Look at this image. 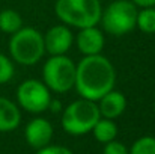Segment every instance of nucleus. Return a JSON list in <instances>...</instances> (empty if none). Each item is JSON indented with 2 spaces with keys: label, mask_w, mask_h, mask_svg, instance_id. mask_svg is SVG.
Masks as SVG:
<instances>
[{
  "label": "nucleus",
  "mask_w": 155,
  "mask_h": 154,
  "mask_svg": "<svg viewBox=\"0 0 155 154\" xmlns=\"http://www.w3.org/2000/svg\"><path fill=\"white\" fill-rule=\"evenodd\" d=\"M74 44V33L71 32L69 26L66 24H56L51 26L44 33V46L45 53L50 56L66 54Z\"/></svg>",
  "instance_id": "nucleus-8"
},
{
  "label": "nucleus",
  "mask_w": 155,
  "mask_h": 154,
  "mask_svg": "<svg viewBox=\"0 0 155 154\" xmlns=\"http://www.w3.org/2000/svg\"><path fill=\"white\" fill-rule=\"evenodd\" d=\"M154 113H155V103H154Z\"/></svg>",
  "instance_id": "nucleus-22"
},
{
  "label": "nucleus",
  "mask_w": 155,
  "mask_h": 154,
  "mask_svg": "<svg viewBox=\"0 0 155 154\" xmlns=\"http://www.w3.org/2000/svg\"><path fill=\"white\" fill-rule=\"evenodd\" d=\"M42 82L56 94H65L75 83V62L66 54L50 56L42 67Z\"/></svg>",
  "instance_id": "nucleus-6"
},
{
  "label": "nucleus",
  "mask_w": 155,
  "mask_h": 154,
  "mask_svg": "<svg viewBox=\"0 0 155 154\" xmlns=\"http://www.w3.org/2000/svg\"><path fill=\"white\" fill-rule=\"evenodd\" d=\"M103 154H128V148L119 142V141H110L107 144H104V151Z\"/></svg>",
  "instance_id": "nucleus-18"
},
{
  "label": "nucleus",
  "mask_w": 155,
  "mask_h": 154,
  "mask_svg": "<svg viewBox=\"0 0 155 154\" xmlns=\"http://www.w3.org/2000/svg\"><path fill=\"white\" fill-rule=\"evenodd\" d=\"M56 17L69 27L98 26L103 14L101 0H56Z\"/></svg>",
  "instance_id": "nucleus-2"
},
{
  "label": "nucleus",
  "mask_w": 155,
  "mask_h": 154,
  "mask_svg": "<svg viewBox=\"0 0 155 154\" xmlns=\"http://www.w3.org/2000/svg\"><path fill=\"white\" fill-rule=\"evenodd\" d=\"M21 122V109L17 103L0 97V133L14 132Z\"/></svg>",
  "instance_id": "nucleus-12"
},
{
  "label": "nucleus",
  "mask_w": 155,
  "mask_h": 154,
  "mask_svg": "<svg viewBox=\"0 0 155 154\" xmlns=\"http://www.w3.org/2000/svg\"><path fill=\"white\" fill-rule=\"evenodd\" d=\"M48 109H50L51 112H60V110H62V103L59 101V100H53V98H51Z\"/></svg>",
  "instance_id": "nucleus-21"
},
{
  "label": "nucleus",
  "mask_w": 155,
  "mask_h": 154,
  "mask_svg": "<svg viewBox=\"0 0 155 154\" xmlns=\"http://www.w3.org/2000/svg\"><path fill=\"white\" fill-rule=\"evenodd\" d=\"M51 91L42 80L27 79L17 88V104L29 113H42L48 110Z\"/></svg>",
  "instance_id": "nucleus-7"
},
{
  "label": "nucleus",
  "mask_w": 155,
  "mask_h": 154,
  "mask_svg": "<svg viewBox=\"0 0 155 154\" xmlns=\"http://www.w3.org/2000/svg\"><path fill=\"white\" fill-rule=\"evenodd\" d=\"M14 74H15V67L12 59L0 53V85L11 82L14 79Z\"/></svg>",
  "instance_id": "nucleus-17"
},
{
  "label": "nucleus",
  "mask_w": 155,
  "mask_h": 154,
  "mask_svg": "<svg viewBox=\"0 0 155 154\" xmlns=\"http://www.w3.org/2000/svg\"><path fill=\"white\" fill-rule=\"evenodd\" d=\"M101 118L97 101H91L86 98H78L69 103L62 112V128L68 135L83 136L92 132L97 121Z\"/></svg>",
  "instance_id": "nucleus-4"
},
{
  "label": "nucleus",
  "mask_w": 155,
  "mask_h": 154,
  "mask_svg": "<svg viewBox=\"0 0 155 154\" xmlns=\"http://www.w3.org/2000/svg\"><path fill=\"white\" fill-rule=\"evenodd\" d=\"M35 154H74L69 148L63 147V145H45L39 150H36Z\"/></svg>",
  "instance_id": "nucleus-19"
},
{
  "label": "nucleus",
  "mask_w": 155,
  "mask_h": 154,
  "mask_svg": "<svg viewBox=\"0 0 155 154\" xmlns=\"http://www.w3.org/2000/svg\"><path fill=\"white\" fill-rule=\"evenodd\" d=\"M23 27V17L15 9L0 11V30L3 33L12 35Z\"/></svg>",
  "instance_id": "nucleus-14"
},
{
  "label": "nucleus",
  "mask_w": 155,
  "mask_h": 154,
  "mask_svg": "<svg viewBox=\"0 0 155 154\" xmlns=\"http://www.w3.org/2000/svg\"><path fill=\"white\" fill-rule=\"evenodd\" d=\"M116 68L108 57L100 54L83 56L75 63L74 88L81 98L98 101L108 91L114 89Z\"/></svg>",
  "instance_id": "nucleus-1"
},
{
  "label": "nucleus",
  "mask_w": 155,
  "mask_h": 154,
  "mask_svg": "<svg viewBox=\"0 0 155 154\" xmlns=\"http://www.w3.org/2000/svg\"><path fill=\"white\" fill-rule=\"evenodd\" d=\"M136 27L140 29V32L154 35L155 33V6L154 8H140L137 12Z\"/></svg>",
  "instance_id": "nucleus-15"
},
{
  "label": "nucleus",
  "mask_w": 155,
  "mask_h": 154,
  "mask_svg": "<svg viewBox=\"0 0 155 154\" xmlns=\"http://www.w3.org/2000/svg\"><path fill=\"white\" fill-rule=\"evenodd\" d=\"M53 125L51 122L45 118H33L27 122L26 128H24V138L29 147L39 150L45 145H48L53 139Z\"/></svg>",
  "instance_id": "nucleus-9"
},
{
  "label": "nucleus",
  "mask_w": 155,
  "mask_h": 154,
  "mask_svg": "<svg viewBox=\"0 0 155 154\" xmlns=\"http://www.w3.org/2000/svg\"><path fill=\"white\" fill-rule=\"evenodd\" d=\"M9 54L11 59L20 65H36L45 54L44 35L35 27H21L11 35Z\"/></svg>",
  "instance_id": "nucleus-3"
},
{
  "label": "nucleus",
  "mask_w": 155,
  "mask_h": 154,
  "mask_svg": "<svg viewBox=\"0 0 155 154\" xmlns=\"http://www.w3.org/2000/svg\"><path fill=\"white\" fill-rule=\"evenodd\" d=\"M139 8L131 0H114L103 9L100 24L103 32L113 36H124L136 29Z\"/></svg>",
  "instance_id": "nucleus-5"
},
{
  "label": "nucleus",
  "mask_w": 155,
  "mask_h": 154,
  "mask_svg": "<svg viewBox=\"0 0 155 154\" xmlns=\"http://www.w3.org/2000/svg\"><path fill=\"white\" fill-rule=\"evenodd\" d=\"M97 106H98L100 115L103 118L116 119L127 109V97L124 95V92L111 89L97 101Z\"/></svg>",
  "instance_id": "nucleus-11"
},
{
  "label": "nucleus",
  "mask_w": 155,
  "mask_h": 154,
  "mask_svg": "<svg viewBox=\"0 0 155 154\" xmlns=\"http://www.w3.org/2000/svg\"><path fill=\"white\" fill-rule=\"evenodd\" d=\"M74 43L83 56L100 54L105 46L103 29H100L98 26L78 29V33L74 36Z\"/></svg>",
  "instance_id": "nucleus-10"
},
{
  "label": "nucleus",
  "mask_w": 155,
  "mask_h": 154,
  "mask_svg": "<svg viewBox=\"0 0 155 154\" xmlns=\"http://www.w3.org/2000/svg\"><path fill=\"white\" fill-rule=\"evenodd\" d=\"M94 138L101 142V144H107L110 141H114L117 136V125L114 122V119H108V118H100L97 121V124L92 128Z\"/></svg>",
  "instance_id": "nucleus-13"
},
{
  "label": "nucleus",
  "mask_w": 155,
  "mask_h": 154,
  "mask_svg": "<svg viewBox=\"0 0 155 154\" xmlns=\"http://www.w3.org/2000/svg\"><path fill=\"white\" fill-rule=\"evenodd\" d=\"M128 154H155V138L154 136H142L128 150Z\"/></svg>",
  "instance_id": "nucleus-16"
},
{
  "label": "nucleus",
  "mask_w": 155,
  "mask_h": 154,
  "mask_svg": "<svg viewBox=\"0 0 155 154\" xmlns=\"http://www.w3.org/2000/svg\"><path fill=\"white\" fill-rule=\"evenodd\" d=\"M137 8H154L155 0H131Z\"/></svg>",
  "instance_id": "nucleus-20"
}]
</instances>
